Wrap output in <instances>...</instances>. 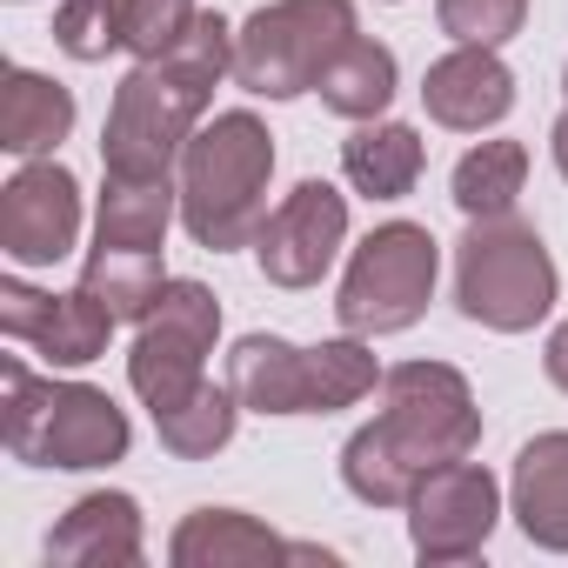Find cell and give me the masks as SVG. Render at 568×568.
<instances>
[{"label": "cell", "instance_id": "29", "mask_svg": "<svg viewBox=\"0 0 568 568\" xmlns=\"http://www.w3.org/2000/svg\"><path fill=\"white\" fill-rule=\"evenodd\" d=\"M48 302H54V295H41V288H28V281L8 274V281H0V335H8V342H34Z\"/></svg>", "mask_w": 568, "mask_h": 568}, {"label": "cell", "instance_id": "11", "mask_svg": "<svg viewBox=\"0 0 568 568\" xmlns=\"http://www.w3.org/2000/svg\"><path fill=\"white\" fill-rule=\"evenodd\" d=\"M81 241V181L54 154L21 161V174L0 187V254L14 267H54Z\"/></svg>", "mask_w": 568, "mask_h": 568}, {"label": "cell", "instance_id": "34", "mask_svg": "<svg viewBox=\"0 0 568 568\" xmlns=\"http://www.w3.org/2000/svg\"><path fill=\"white\" fill-rule=\"evenodd\" d=\"M14 8H28V0H14Z\"/></svg>", "mask_w": 568, "mask_h": 568}, {"label": "cell", "instance_id": "23", "mask_svg": "<svg viewBox=\"0 0 568 568\" xmlns=\"http://www.w3.org/2000/svg\"><path fill=\"white\" fill-rule=\"evenodd\" d=\"M114 328H121V322H114L88 288H74V295H54V302H48V315H41V328H34L28 348H34L48 368H88V362L108 355Z\"/></svg>", "mask_w": 568, "mask_h": 568}, {"label": "cell", "instance_id": "27", "mask_svg": "<svg viewBox=\"0 0 568 568\" xmlns=\"http://www.w3.org/2000/svg\"><path fill=\"white\" fill-rule=\"evenodd\" d=\"M435 21L462 48H508L528 21V0H435Z\"/></svg>", "mask_w": 568, "mask_h": 568}, {"label": "cell", "instance_id": "16", "mask_svg": "<svg viewBox=\"0 0 568 568\" xmlns=\"http://www.w3.org/2000/svg\"><path fill=\"white\" fill-rule=\"evenodd\" d=\"M227 388L247 415H308V348L281 335H241L227 348Z\"/></svg>", "mask_w": 568, "mask_h": 568}, {"label": "cell", "instance_id": "2", "mask_svg": "<svg viewBox=\"0 0 568 568\" xmlns=\"http://www.w3.org/2000/svg\"><path fill=\"white\" fill-rule=\"evenodd\" d=\"M221 74H234V28L201 8L194 34L174 54L134 61L128 81L114 88L108 128H101V168L108 174H174Z\"/></svg>", "mask_w": 568, "mask_h": 568}, {"label": "cell", "instance_id": "21", "mask_svg": "<svg viewBox=\"0 0 568 568\" xmlns=\"http://www.w3.org/2000/svg\"><path fill=\"white\" fill-rule=\"evenodd\" d=\"M168 267H161V247H94L88 267H81V288L114 315V322H148L161 288H168Z\"/></svg>", "mask_w": 568, "mask_h": 568}, {"label": "cell", "instance_id": "22", "mask_svg": "<svg viewBox=\"0 0 568 568\" xmlns=\"http://www.w3.org/2000/svg\"><path fill=\"white\" fill-rule=\"evenodd\" d=\"M521 187H528V148H521V141H481V148H468V154L455 161V174H448V194H455V207H462L468 221H501V214H515Z\"/></svg>", "mask_w": 568, "mask_h": 568}, {"label": "cell", "instance_id": "6", "mask_svg": "<svg viewBox=\"0 0 568 568\" xmlns=\"http://www.w3.org/2000/svg\"><path fill=\"white\" fill-rule=\"evenodd\" d=\"M355 34V0H267L234 28V81L261 101L315 94L322 68Z\"/></svg>", "mask_w": 568, "mask_h": 568}, {"label": "cell", "instance_id": "30", "mask_svg": "<svg viewBox=\"0 0 568 568\" xmlns=\"http://www.w3.org/2000/svg\"><path fill=\"white\" fill-rule=\"evenodd\" d=\"M541 375L568 395V322H555V335H548V348H541Z\"/></svg>", "mask_w": 568, "mask_h": 568}, {"label": "cell", "instance_id": "4", "mask_svg": "<svg viewBox=\"0 0 568 568\" xmlns=\"http://www.w3.org/2000/svg\"><path fill=\"white\" fill-rule=\"evenodd\" d=\"M0 388H8V402H0V442L28 468L88 475V468H114L134 448V428L108 388L34 375L21 355H0Z\"/></svg>", "mask_w": 568, "mask_h": 568}, {"label": "cell", "instance_id": "14", "mask_svg": "<svg viewBox=\"0 0 568 568\" xmlns=\"http://www.w3.org/2000/svg\"><path fill=\"white\" fill-rule=\"evenodd\" d=\"M508 515L535 548L568 555V428L521 442L515 475H508Z\"/></svg>", "mask_w": 568, "mask_h": 568}, {"label": "cell", "instance_id": "24", "mask_svg": "<svg viewBox=\"0 0 568 568\" xmlns=\"http://www.w3.org/2000/svg\"><path fill=\"white\" fill-rule=\"evenodd\" d=\"M382 388V362L368 348V335H335L322 348H308V415H342L355 402H368Z\"/></svg>", "mask_w": 568, "mask_h": 568}, {"label": "cell", "instance_id": "28", "mask_svg": "<svg viewBox=\"0 0 568 568\" xmlns=\"http://www.w3.org/2000/svg\"><path fill=\"white\" fill-rule=\"evenodd\" d=\"M194 21H201L194 0H128V54L161 61L194 34Z\"/></svg>", "mask_w": 568, "mask_h": 568}, {"label": "cell", "instance_id": "32", "mask_svg": "<svg viewBox=\"0 0 568 568\" xmlns=\"http://www.w3.org/2000/svg\"><path fill=\"white\" fill-rule=\"evenodd\" d=\"M561 94H568V68H561Z\"/></svg>", "mask_w": 568, "mask_h": 568}, {"label": "cell", "instance_id": "5", "mask_svg": "<svg viewBox=\"0 0 568 568\" xmlns=\"http://www.w3.org/2000/svg\"><path fill=\"white\" fill-rule=\"evenodd\" d=\"M561 302V274L548 241L501 214V221H468V234L455 241V308L488 328V335H528L535 322H548Z\"/></svg>", "mask_w": 568, "mask_h": 568}, {"label": "cell", "instance_id": "26", "mask_svg": "<svg viewBox=\"0 0 568 568\" xmlns=\"http://www.w3.org/2000/svg\"><path fill=\"white\" fill-rule=\"evenodd\" d=\"M54 48L81 68L128 48V0H61L54 8Z\"/></svg>", "mask_w": 568, "mask_h": 568}, {"label": "cell", "instance_id": "12", "mask_svg": "<svg viewBox=\"0 0 568 568\" xmlns=\"http://www.w3.org/2000/svg\"><path fill=\"white\" fill-rule=\"evenodd\" d=\"M422 108L435 128L448 134H481V128H501L508 108H515V74L495 48H448L428 74H422Z\"/></svg>", "mask_w": 568, "mask_h": 568}, {"label": "cell", "instance_id": "20", "mask_svg": "<svg viewBox=\"0 0 568 568\" xmlns=\"http://www.w3.org/2000/svg\"><path fill=\"white\" fill-rule=\"evenodd\" d=\"M395 88H402L395 48H382V41H368V34H355V41L322 68V81H315L322 108L342 114V121H382L388 101H395Z\"/></svg>", "mask_w": 568, "mask_h": 568}, {"label": "cell", "instance_id": "15", "mask_svg": "<svg viewBox=\"0 0 568 568\" xmlns=\"http://www.w3.org/2000/svg\"><path fill=\"white\" fill-rule=\"evenodd\" d=\"M281 555H315V548L281 541L274 528H261L241 508H194L168 535V561L174 568H254V561H281Z\"/></svg>", "mask_w": 568, "mask_h": 568}, {"label": "cell", "instance_id": "19", "mask_svg": "<svg viewBox=\"0 0 568 568\" xmlns=\"http://www.w3.org/2000/svg\"><path fill=\"white\" fill-rule=\"evenodd\" d=\"M422 161H428V148H422V134H415L408 121H355V134L342 141V174H348V187L368 194V201H402V194H415Z\"/></svg>", "mask_w": 568, "mask_h": 568}, {"label": "cell", "instance_id": "7", "mask_svg": "<svg viewBox=\"0 0 568 568\" xmlns=\"http://www.w3.org/2000/svg\"><path fill=\"white\" fill-rule=\"evenodd\" d=\"M435 281H442V241L422 221H382L348 254L335 315H342L348 335H368V342L408 335L435 302Z\"/></svg>", "mask_w": 568, "mask_h": 568}, {"label": "cell", "instance_id": "8", "mask_svg": "<svg viewBox=\"0 0 568 568\" xmlns=\"http://www.w3.org/2000/svg\"><path fill=\"white\" fill-rule=\"evenodd\" d=\"M221 335V302L207 281H187L174 274L154 315L141 322L134 348H128V388L148 402V415H168L181 408L201 382H207V348Z\"/></svg>", "mask_w": 568, "mask_h": 568}, {"label": "cell", "instance_id": "3", "mask_svg": "<svg viewBox=\"0 0 568 568\" xmlns=\"http://www.w3.org/2000/svg\"><path fill=\"white\" fill-rule=\"evenodd\" d=\"M267 181H274V134L261 114L227 108L194 128L181 148V227L207 254L254 247L267 221Z\"/></svg>", "mask_w": 568, "mask_h": 568}, {"label": "cell", "instance_id": "31", "mask_svg": "<svg viewBox=\"0 0 568 568\" xmlns=\"http://www.w3.org/2000/svg\"><path fill=\"white\" fill-rule=\"evenodd\" d=\"M548 154H555V174L568 181V114H561V121L548 128Z\"/></svg>", "mask_w": 568, "mask_h": 568}, {"label": "cell", "instance_id": "17", "mask_svg": "<svg viewBox=\"0 0 568 568\" xmlns=\"http://www.w3.org/2000/svg\"><path fill=\"white\" fill-rule=\"evenodd\" d=\"M68 134H74V94L54 74L8 68V81H0V148L14 161H41Z\"/></svg>", "mask_w": 568, "mask_h": 568}, {"label": "cell", "instance_id": "33", "mask_svg": "<svg viewBox=\"0 0 568 568\" xmlns=\"http://www.w3.org/2000/svg\"><path fill=\"white\" fill-rule=\"evenodd\" d=\"M382 8H402V0H382Z\"/></svg>", "mask_w": 568, "mask_h": 568}, {"label": "cell", "instance_id": "18", "mask_svg": "<svg viewBox=\"0 0 568 568\" xmlns=\"http://www.w3.org/2000/svg\"><path fill=\"white\" fill-rule=\"evenodd\" d=\"M174 214H181L174 174H108L94 207V247H161Z\"/></svg>", "mask_w": 568, "mask_h": 568}, {"label": "cell", "instance_id": "13", "mask_svg": "<svg viewBox=\"0 0 568 568\" xmlns=\"http://www.w3.org/2000/svg\"><path fill=\"white\" fill-rule=\"evenodd\" d=\"M141 555H148L141 501L121 495V488L81 495V501L48 528V561H61V568H134Z\"/></svg>", "mask_w": 568, "mask_h": 568}, {"label": "cell", "instance_id": "25", "mask_svg": "<svg viewBox=\"0 0 568 568\" xmlns=\"http://www.w3.org/2000/svg\"><path fill=\"white\" fill-rule=\"evenodd\" d=\"M234 422H241V402H234V388H214V382H201L181 408H168V415H154V435H161V448L174 455V462H214L227 442H234Z\"/></svg>", "mask_w": 568, "mask_h": 568}, {"label": "cell", "instance_id": "1", "mask_svg": "<svg viewBox=\"0 0 568 568\" xmlns=\"http://www.w3.org/2000/svg\"><path fill=\"white\" fill-rule=\"evenodd\" d=\"M481 408L462 368L448 362H402L382 375V415L348 435L342 481L368 508H408L415 481L442 462L475 455Z\"/></svg>", "mask_w": 568, "mask_h": 568}, {"label": "cell", "instance_id": "10", "mask_svg": "<svg viewBox=\"0 0 568 568\" xmlns=\"http://www.w3.org/2000/svg\"><path fill=\"white\" fill-rule=\"evenodd\" d=\"M342 247H348V194L328 181H295L254 234V261L274 288H315Z\"/></svg>", "mask_w": 568, "mask_h": 568}, {"label": "cell", "instance_id": "9", "mask_svg": "<svg viewBox=\"0 0 568 568\" xmlns=\"http://www.w3.org/2000/svg\"><path fill=\"white\" fill-rule=\"evenodd\" d=\"M501 521V481L481 462H442L408 495V541L422 561H468L488 548Z\"/></svg>", "mask_w": 568, "mask_h": 568}]
</instances>
